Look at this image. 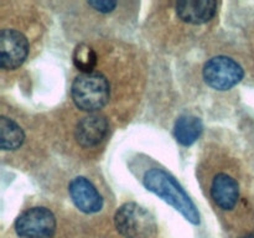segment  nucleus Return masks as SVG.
<instances>
[{
    "label": "nucleus",
    "mask_w": 254,
    "mask_h": 238,
    "mask_svg": "<svg viewBox=\"0 0 254 238\" xmlns=\"http://www.w3.org/2000/svg\"><path fill=\"white\" fill-rule=\"evenodd\" d=\"M143 183L149 191L158 195L165 202L178 210L189 222L192 225L200 223V213L196 206L193 205L184 188L179 185L178 181L165 170L159 168L150 169L144 175Z\"/></svg>",
    "instance_id": "obj_1"
},
{
    "label": "nucleus",
    "mask_w": 254,
    "mask_h": 238,
    "mask_svg": "<svg viewBox=\"0 0 254 238\" xmlns=\"http://www.w3.org/2000/svg\"><path fill=\"white\" fill-rule=\"evenodd\" d=\"M111 96V81L96 69L89 73H79L72 82V101L81 111L96 113L108 106Z\"/></svg>",
    "instance_id": "obj_2"
},
{
    "label": "nucleus",
    "mask_w": 254,
    "mask_h": 238,
    "mask_svg": "<svg viewBox=\"0 0 254 238\" xmlns=\"http://www.w3.org/2000/svg\"><path fill=\"white\" fill-rule=\"evenodd\" d=\"M59 222L51 208L46 206H31L25 208L14 223L17 238H55Z\"/></svg>",
    "instance_id": "obj_3"
},
{
    "label": "nucleus",
    "mask_w": 254,
    "mask_h": 238,
    "mask_svg": "<svg viewBox=\"0 0 254 238\" xmlns=\"http://www.w3.org/2000/svg\"><path fill=\"white\" fill-rule=\"evenodd\" d=\"M114 223L118 232L126 238H150L156 228L150 213L133 202L121 206Z\"/></svg>",
    "instance_id": "obj_4"
},
{
    "label": "nucleus",
    "mask_w": 254,
    "mask_h": 238,
    "mask_svg": "<svg viewBox=\"0 0 254 238\" xmlns=\"http://www.w3.org/2000/svg\"><path fill=\"white\" fill-rule=\"evenodd\" d=\"M203 79L217 91H227L240 83L245 76L242 66L227 56H217L208 60L203 67Z\"/></svg>",
    "instance_id": "obj_5"
},
{
    "label": "nucleus",
    "mask_w": 254,
    "mask_h": 238,
    "mask_svg": "<svg viewBox=\"0 0 254 238\" xmlns=\"http://www.w3.org/2000/svg\"><path fill=\"white\" fill-rule=\"evenodd\" d=\"M29 39L20 30L4 27L0 32V63L5 71L16 69L27 59Z\"/></svg>",
    "instance_id": "obj_6"
},
{
    "label": "nucleus",
    "mask_w": 254,
    "mask_h": 238,
    "mask_svg": "<svg viewBox=\"0 0 254 238\" xmlns=\"http://www.w3.org/2000/svg\"><path fill=\"white\" fill-rule=\"evenodd\" d=\"M208 191L213 205L223 212H231L237 208L241 201L240 182L227 171H218L212 176Z\"/></svg>",
    "instance_id": "obj_7"
},
{
    "label": "nucleus",
    "mask_w": 254,
    "mask_h": 238,
    "mask_svg": "<svg viewBox=\"0 0 254 238\" xmlns=\"http://www.w3.org/2000/svg\"><path fill=\"white\" fill-rule=\"evenodd\" d=\"M109 131L108 119L98 113H89L78 120L74 128V139L83 149H93L101 145Z\"/></svg>",
    "instance_id": "obj_8"
},
{
    "label": "nucleus",
    "mask_w": 254,
    "mask_h": 238,
    "mask_svg": "<svg viewBox=\"0 0 254 238\" xmlns=\"http://www.w3.org/2000/svg\"><path fill=\"white\" fill-rule=\"evenodd\" d=\"M68 193L74 206L88 215L99 212L104 206V200L98 188L84 176L72 178L68 185Z\"/></svg>",
    "instance_id": "obj_9"
},
{
    "label": "nucleus",
    "mask_w": 254,
    "mask_h": 238,
    "mask_svg": "<svg viewBox=\"0 0 254 238\" xmlns=\"http://www.w3.org/2000/svg\"><path fill=\"white\" fill-rule=\"evenodd\" d=\"M218 2L212 0H183L175 4L179 19L186 24L202 25L211 21L217 14Z\"/></svg>",
    "instance_id": "obj_10"
},
{
    "label": "nucleus",
    "mask_w": 254,
    "mask_h": 238,
    "mask_svg": "<svg viewBox=\"0 0 254 238\" xmlns=\"http://www.w3.org/2000/svg\"><path fill=\"white\" fill-rule=\"evenodd\" d=\"M202 121L197 117L183 116L176 120L174 134L176 140L185 146H190L198 139L202 133Z\"/></svg>",
    "instance_id": "obj_11"
},
{
    "label": "nucleus",
    "mask_w": 254,
    "mask_h": 238,
    "mask_svg": "<svg viewBox=\"0 0 254 238\" xmlns=\"http://www.w3.org/2000/svg\"><path fill=\"white\" fill-rule=\"evenodd\" d=\"M1 128V149L4 151H12L19 149L25 140V133L21 126L12 119L2 116L0 120Z\"/></svg>",
    "instance_id": "obj_12"
},
{
    "label": "nucleus",
    "mask_w": 254,
    "mask_h": 238,
    "mask_svg": "<svg viewBox=\"0 0 254 238\" xmlns=\"http://www.w3.org/2000/svg\"><path fill=\"white\" fill-rule=\"evenodd\" d=\"M73 63L81 73H89L97 68L98 64V54L96 50L86 44H82L74 50Z\"/></svg>",
    "instance_id": "obj_13"
},
{
    "label": "nucleus",
    "mask_w": 254,
    "mask_h": 238,
    "mask_svg": "<svg viewBox=\"0 0 254 238\" xmlns=\"http://www.w3.org/2000/svg\"><path fill=\"white\" fill-rule=\"evenodd\" d=\"M86 5L98 14L109 15L117 10V7L121 6L119 1H87Z\"/></svg>",
    "instance_id": "obj_14"
},
{
    "label": "nucleus",
    "mask_w": 254,
    "mask_h": 238,
    "mask_svg": "<svg viewBox=\"0 0 254 238\" xmlns=\"http://www.w3.org/2000/svg\"><path fill=\"white\" fill-rule=\"evenodd\" d=\"M241 238H254V233H248V235L242 236Z\"/></svg>",
    "instance_id": "obj_15"
}]
</instances>
